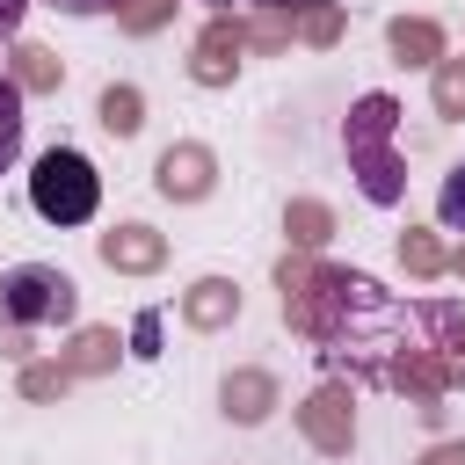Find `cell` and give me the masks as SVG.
<instances>
[{
	"mask_svg": "<svg viewBox=\"0 0 465 465\" xmlns=\"http://www.w3.org/2000/svg\"><path fill=\"white\" fill-rule=\"evenodd\" d=\"M392 131H400V102H392V94H363V102L349 109V124H341L349 174H356V189H363L378 211H392V203L407 196V167H400V153H392Z\"/></svg>",
	"mask_w": 465,
	"mask_h": 465,
	"instance_id": "cell-1",
	"label": "cell"
},
{
	"mask_svg": "<svg viewBox=\"0 0 465 465\" xmlns=\"http://www.w3.org/2000/svg\"><path fill=\"white\" fill-rule=\"evenodd\" d=\"M0 320L22 327V334H44V327H73L80 320V283L51 262H22L0 276Z\"/></svg>",
	"mask_w": 465,
	"mask_h": 465,
	"instance_id": "cell-2",
	"label": "cell"
},
{
	"mask_svg": "<svg viewBox=\"0 0 465 465\" xmlns=\"http://www.w3.org/2000/svg\"><path fill=\"white\" fill-rule=\"evenodd\" d=\"M29 203H36L44 225H87L94 203H102V174H94V160L73 153V145H51V153L36 160V174H29Z\"/></svg>",
	"mask_w": 465,
	"mask_h": 465,
	"instance_id": "cell-3",
	"label": "cell"
},
{
	"mask_svg": "<svg viewBox=\"0 0 465 465\" xmlns=\"http://www.w3.org/2000/svg\"><path fill=\"white\" fill-rule=\"evenodd\" d=\"M421 341H429L436 385H465V305L458 298H421Z\"/></svg>",
	"mask_w": 465,
	"mask_h": 465,
	"instance_id": "cell-4",
	"label": "cell"
},
{
	"mask_svg": "<svg viewBox=\"0 0 465 465\" xmlns=\"http://www.w3.org/2000/svg\"><path fill=\"white\" fill-rule=\"evenodd\" d=\"M298 429H305V443H312V450H327V458H349V443H356L349 385H320V392L298 407Z\"/></svg>",
	"mask_w": 465,
	"mask_h": 465,
	"instance_id": "cell-5",
	"label": "cell"
},
{
	"mask_svg": "<svg viewBox=\"0 0 465 465\" xmlns=\"http://www.w3.org/2000/svg\"><path fill=\"white\" fill-rule=\"evenodd\" d=\"M153 182H160V196H174V203H203L211 182H218V160H211V145H167L160 167H153Z\"/></svg>",
	"mask_w": 465,
	"mask_h": 465,
	"instance_id": "cell-6",
	"label": "cell"
},
{
	"mask_svg": "<svg viewBox=\"0 0 465 465\" xmlns=\"http://www.w3.org/2000/svg\"><path fill=\"white\" fill-rule=\"evenodd\" d=\"M240 51H247V36H240V22L232 15H218L203 36H196V51H189V73L203 80V87H225L232 73H240Z\"/></svg>",
	"mask_w": 465,
	"mask_h": 465,
	"instance_id": "cell-7",
	"label": "cell"
},
{
	"mask_svg": "<svg viewBox=\"0 0 465 465\" xmlns=\"http://www.w3.org/2000/svg\"><path fill=\"white\" fill-rule=\"evenodd\" d=\"M102 262L124 269V276H145V269L167 262V240H160L153 225H109V232H102Z\"/></svg>",
	"mask_w": 465,
	"mask_h": 465,
	"instance_id": "cell-8",
	"label": "cell"
},
{
	"mask_svg": "<svg viewBox=\"0 0 465 465\" xmlns=\"http://www.w3.org/2000/svg\"><path fill=\"white\" fill-rule=\"evenodd\" d=\"M232 312H240V291H232L225 276H203V283L182 291V320L203 327V334H211V327H232Z\"/></svg>",
	"mask_w": 465,
	"mask_h": 465,
	"instance_id": "cell-9",
	"label": "cell"
},
{
	"mask_svg": "<svg viewBox=\"0 0 465 465\" xmlns=\"http://www.w3.org/2000/svg\"><path fill=\"white\" fill-rule=\"evenodd\" d=\"M385 44H392L400 65H436V58H443V29H436L429 15H400V22L385 29Z\"/></svg>",
	"mask_w": 465,
	"mask_h": 465,
	"instance_id": "cell-10",
	"label": "cell"
},
{
	"mask_svg": "<svg viewBox=\"0 0 465 465\" xmlns=\"http://www.w3.org/2000/svg\"><path fill=\"white\" fill-rule=\"evenodd\" d=\"M109 363H116V327H80V334L65 341V356H58L65 378H94V371H109Z\"/></svg>",
	"mask_w": 465,
	"mask_h": 465,
	"instance_id": "cell-11",
	"label": "cell"
},
{
	"mask_svg": "<svg viewBox=\"0 0 465 465\" xmlns=\"http://www.w3.org/2000/svg\"><path fill=\"white\" fill-rule=\"evenodd\" d=\"M269 407H276V378L269 371H232L225 378V414L232 421H262Z\"/></svg>",
	"mask_w": 465,
	"mask_h": 465,
	"instance_id": "cell-12",
	"label": "cell"
},
{
	"mask_svg": "<svg viewBox=\"0 0 465 465\" xmlns=\"http://www.w3.org/2000/svg\"><path fill=\"white\" fill-rule=\"evenodd\" d=\"M7 80H15V87H29V94H51V87L65 80V65H58V58H51L44 44H22V51H15V73H7Z\"/></svg>",
	"mask_w": 465,
	"mask_h": 465,
	"instance_id": "cell-13",
	"label": "cell"
},
{
	"mask_svg": "<svg viewBox=\"0 0 465 465\" xmlns=\"http://www.w3.org/2000/svg\"><path fill=\"white\" fill-rule=\"evenodd\" d=\"M145 124V94L138 87H102V131L109 138H131Z\"/></svg>",
	"mask_w": 465,
	"mask_h": 465,
	"instance_id": "cell-14",
	"label": "cell"
},
{
	"mask_svg": "<svg viewBox=\"0 0 465 465\" xmlns=\"http://www.w3.org/2000/svg\"><path fill=\"white\" fill-rule=\"evenodd\" d=\"M283 232H291V247H320V240L334 232V211L312 203V196H298V203L283 211Z\"/></svg>",
	"mask_w": 465,
	"mask_h": 465,
	"instance_id": "cell-15",
	"label": "cell"
},
{
	"mask_svg": "<svg viewBox=\"0 0 465 465\" xmlns=\"http://www.w3.org/2000/svg\"><path fill=\"white\" fill-rule=\"evenodd\" d=\"M400 262H407V276H443V269H450L443 240H436V232H414V225L400 232Z\"/></svg>",
	"mask_w": 465,
	"mask_h": 465,
	"instance_id": "cell-16",
	"label": "cell"
},
{
	"mask_svg": "<svg viewBox=\"0 0 465 465\" xmlns=\"http://www.w3.org/2000/svg\"><path fill=\"white\" fill-rule=\"evenodd\" d=\"M15 153H22V87L0 73V174L15 167Z\"/></svg>",
	"mask_w": 465,
	"mask_h": 465,
	"instance_id": "cell-17",
	"label": "cell"
},
{
	"mask_svg": "<svg viewBox=\"0 0 465 465\" xmlns=\"http://www.w3.org/2000/svg\"><path fill=\"white\" fill-rule=\"evenodd\" d=\"M436 116H465V58H436Z\"/></svg>",
	"mask_w": 465,
	"mask_h": 465,
	"instance_id": "cell-18",
	"label": "cell"
},
{
	"mask_svg": "<svg viewBox=\"0 0 465 465\" xmlns=\"http://www.w3.org/2000/svg\"><path fill=\"white\" fill-rule=\"evenodd\" d=\"M291 29H298L305 44H320V51H327V44L341 36V7H334V0H327V7H305V15H291Z\"/></svg>",
	"mask_w": 465,
	"mask_h": 465,
	"instance_id": "cell-19",
	"label": "cell"
},
{
	"mask_svg": "<svg viewBox=\"0 0 465 465\" xmlns=\"http://www.w3.org/2000/svg\"><path fill=\"white\" fill-rule=\"evenodd\" d=\"M167 15H174V0H124V7H116V22H124L131 36H153Z\"/></svg>",
	"mask_w": 465,
	"mask_h": 465,
	"instance_id": "cell-20",
	"label": "cell"
},
{
	"mask_svg": "<svg viewBox=\"0 0 465 465\" xmlns=\"http://www.w3.org/2000/svg\"><path fill=\"white\" fill-rule=\"evenodd\" d=\"M436 218H443L450 232H465V160L443 174V189H436Z\"/></svg>",
	"mask_w": 465,
	"mask_h": 465,
	"instance_id": "cell-21",
	"label": "cell"
},
{
	"mask_svg": "<svg viewBox=\"0 0 465 465\" xmlns=\"http://www.w3.org/2000/svg\"><path fill=\"white\" fill-rule=\"evenodd\" d=\"M240 36H247L254 51H283L298 29H291V15H262V22H240Z\"/></svg>",
	"mask_w": 465,
	"mask_h": 465,
	"instance_id": "cell-22",
	"label": "cell"
},
{
	"mask_svg": "<svg viewBox=\"0 0 465 465\" xmlns=\"http://www.w3.org/2000/svg\"><path fill=\"white\" fill-rule=\"evenodd\" d=\"M65 385H73V378H65L58 363H22V392H29V400H58Z\"/></svg>",
	"mask_w": 465,
	"mask_h": 465,
	"instance_id": "cell-23",
	"label": "cell"
},
{
	"mask_svg": "<svg viewBox=\"0 0 465 465\" xmlns=\"http://www.w3.org/2000/svg\"><path fill=\"white\" fill-rule=\"evenodd\" d=\"M131 356H160V312H145V320L131 327Z\"/></svg>",
	"mask_w": 465,
	"mask_h": 465,
	"instance_id": "cell-24",
	"label": "cell"
},
{
	"mask_svg": "<svg viewBox=\"0 0 465 465\" xmlns=\"http://www.w3.org/2000/svg\"><path fill=\"white\" fill-rule=\"evenodd\" d=\"M29 341H36V334H22V327L0 320V356H7V363H29Z\"/></svg>",
	"mask_w": 465,
	"mask_h": 465,
	"instance_id": "cell-25",
	"label": "cell"
},
{
	"mask_svg": "<svg viewBox=\"0 0 465 465\" xmlns=\"http://www.w3.org/2000/svg\"><path fill=\"white\" fill-rule=\"evenodd\" d=\"M51 7H58V15H116L124 0H51Z\"/></svg>",
	"mask_w": 465,
	"mask_h": 465,
	"instance_id": "cell-26",
	"label": "cell"
},
{
	"mask_svg": "<svg viewBox=\"0 0 465 465\" xmlns=\"http://www.w3.org/2000/svg\"><path fill=\"white\" fill-rule=\"evenodd\" d=\"M22 15H29V0H0V36H15V29H22Z\"/></svg>",
	"mask_w": 465,
	"mask_h": 465,
	"instance_id": "cell-27",
	"label": "cell"
},
{
	"mask_svg": "<svg viewBox=\"0 0 465 465\" xmlns=\"http://www.w3.org/2000/svg\"><path fill=\"white\" fill-rule=\"evenodd\" d=\"M421 465H465V443H436V450H429Z\"/></svg>",
	"mask_w": 465,
	"mask_h": 465,
	"instance_id": "cell-28",
	"label": "cell"
},
{
	"mask_svg": "<svg viewBox=\"0 0 465 465\" xmlns=\"http://www.w3.org/2000/svg\"><path fill=\"white\" fill-rule=\"evenodd\" d=\"M269 15H305V7H327V0H262Z\"/></svg>",
	"mask_w": 465,
	"mask_h": 465,
	"instance_id": "cell-29",
	"label": "cell"
},
{
	"mask_svg": "<svg viewBox=\"0 0 465 465\" xmlns=\"http://www.w3.org/2000/svg\"><path fill=\"white\" fill-rule=\"evenodd\" d=\"M450 269H458V276H465V247H458V254H450Z\"/></svg>",
	"mask_w": 465,
	"mask_h": 465,
	"instance_id": "cell-30",
	"label": "cell"
},
{
	"mask_svg": "<svg viewBox=\"0 0 465 465\" xmlns=\"http://www.w3.org/2000/svg\"><path fill=\"white\" fill-rule=\"evenodd\" d=\"M211 7H225V0H211Z\"/></svg>",
	"mask_w": 465,
	"mask_h": 465,
	"instance_id": "cell-31",
	"label": "cell"
}]
</instances>
